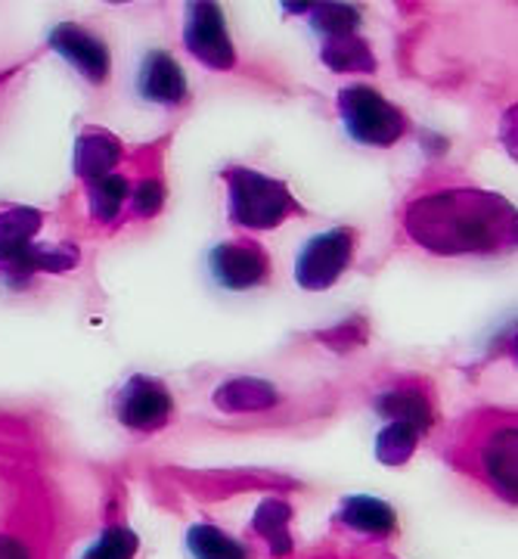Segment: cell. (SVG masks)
<instances>
[{"label": "cell", "instance_id": "obj_1", "mask_svg": "<svg viewBox=\"0 0 518 559\" xmlns=\"http://www.w3.org/2000/svg\"><path fill=\"white\" fill-rule=\"evenodd\" d=\"M403 234L419 249L457 259V255H497L516 249V205L499 193L479 187H444L407 202Z\"/></svg>", "mask_w": 518, "mask_h": 559}, {"label": "cell", "instance_id": "obj_2", "mask_svg": "<svg viewBox=\"0 0 518 559\" xmlns=\"http://www.w3.org/2000/svg\"><path fill=\"white\" fill-rule=\"evenodd\" d=\"M50 510L35 463L0 441V559H47Z\"/></svg>", "mask_w": 518, "mask_h": 559}, {"label": "cell", "instance_id": "obj_3", "mask_svg": "<svg viewBox=\"0 0 518 559\" xmlns=\"http://www.w3.org/2000/svg\"><path fill=\"white\" fill-rule=\"evenodd\" d=\"M44 218L40 209L0 202V280L10 289H22L35 274H65L79 267L75 242L38 240Z\"/></svg>", "mask_w": 518, "mask_h": 559}, {"label": "cell", "instance_id": "obj_4", "mask_svg": "<svg viewBox=\"0 0 518 559\" xmlns=\"http://www.w3.org/2000/svg\"><path fill=\"white\" fill-rule=\"evenodd\" d=\"M227 190V218L242 230H277L282 221L292 215H304L289 183L270 175H261L255 168L233 165L220 171Z\"/></svg>", "mask_w": 518, "mask_h": 559}, {"label": "cell", "instance_id": "obj_5", "mask_svg": "<svg viewBox=\"0 0 518 559\" xmlns=\"http://www.w3.org/2000/svg\"><path fill=\"white\" fill-rule=\"evenodd\" d=\"M466 463L499 498L516 503V414L481 417L466 432Z\"/></svg>", "mask_w": 518, "mask_h": 559}, {"label": "cell", "instance_id": "obj_6", "mask_svg": "<svg viewBox=\"0 0 518 559\" xmlns=\"http://www.w3.org/2000/svg\"><path fill=\"white\" fill-rule=\"evenodd\" d=\"M339 119L348 138L360 146L388 150L407 134V116L391 100H385L376 87L366 84H348L336 97Z\"/></svg>", "mask_w": 518, "mask_h": 559}, {"label": "cell", "instance_id": "obj_7", "mask_svg": "<svg viewBox=\"0 0 518 559\" xmlns=\"http://www.w3.org/2000/svg\"><path fill=\"white\" fill-rule=\"evenodd\" d=\"M358 249V230L354 227H333L301 246L296 259V283L308 293H323L336 286L345 271L354 261Z\"/></svg>", "mask_w": 518, "mask_h": 559}, {"label": "cell", "instance_id": "obj_8", "mask_svg": "<svg viewBox=\"0 0 518 559\" xmlns=\"http://www.w3.org/2000/svg\"><path fill=\"white\" fill-rule=\"evenodd\" d=\"M183 47L196 62L212 72H230L237 66V47L227 32V20L218 3L196 0L183 13Z\"/></svg>", "mask_w": 518, "mask_h": 559}, {"label": "cell", "instance_id": "obj_9", "mask_svg": "<svg viewBox=\"0 0 518 559\" xmlns=\"http://www.w3.org/2000/svg\"><path fill=\"white\" fill-rule=\"evenodd\" d=\"M112 407H116V419L124 429L149 436V432H159L171 423V417H174V395L156 377L134 373V377L121 382Z\"/></svg>", "mask_w": 518, "mask_h": 559}, {"label": "cell", "instance_id": "obj_10", "mask_svg": "<svg viewBox=\"0 0 518 559\" xmlns=\"http://www.w3.org/2000/svg\"><path fill=\"white\" fill-rule=\"evenodd\" d=\"M208 274L220 289L245 293L270 280V255L255 240H227L208 249Z\"/></svg>", "mask_w": 518, "mask_h": 559}, {"label": "cell", "instance_id": "obj_11", "mask_svg": "<svg viewBox=\"0 0 518 559\" xmlns=\"http://www.w3.org/2000/svg\"><path fill=\"white\" fill-rule=\"evenodd\" d=\"M47 44H50V50L69 62L87 84L100 87V84L109 81V72H112V53H109L106 40H103L97 32L84 28L79 22H60V25L50 28Z\"/></svg>", "mask_w": 518, "mask_h": 559}, {"label": "cell", "instance_id": "obj_12", "mask_svg": "<svg viewBox=\"0 0 518 559\" xmlns=\"http://www.w3.org/2000/svg\"><path fill=\"white\" fill-rule=\"evenodd\" d=\"M137 94L153 106H180L190 97L183 69L168 50H149L137 69Z\"/></svg>", "mask_w": 518, "mask_h": 559}, {"label": "cell", "instance_id": "obj_13", "mask_svg": "<svg viewBox=\"0 0 518 559\" xmlns=\"http://www.w3.org/2000/svg\"><path fill=\"white\" fill-rule=\"evenodd\" d=\"M124 159V146H121V140L112 134V131H106V128H97V124H91V128H84L75 140V175L84 183H94V180L109 178V175H116V168Z\"/></svg>", "mask_w": 518, "mask_h": 559}, {"label": "cell", "instance_id": "obj_14", "mask_svg": "<svg viewBox=\"0 0 518 559\" xmlns=\"http://www.w3.org/2000/svg\"><path fill=\"white\" fill-rule=\"evenodd\" d=\"M373 407L388 423H407V426H413L419 436L435 426L432 399H429V392H422L413 382H398V385H388V389L376 392Z\"/></svg>", "mask_w": 518, "mask_h": 559}, {"label": "cell", "instance_id": "obj_15", "mask_svg": "<svg viewBox=\"0 0 518 559\" xmlns=\"http://www.w3.org/2000/svg\"><path fill=\"white\" fill-rule=\"evenodd\" d=\"M336 520L363 538H388L398 532V513L385 500L370 495H351L339 503Z\"/></svg>", "mask_w": 518, "mask_h": 559}, {"label": "cell", "instance_id": "obj_16", "mask_svg": "<svg viewBox=\"0 0 518 559\" xmlns=\"http://www.w3.org/2000/svg\"><path fill=\"white\" fill-rule=\"evenodd\" d=\"M215 407L224 414H258L267 411L279 401V392L274 382L255 380V377H237L218 385V392L212 395Z\"/></svg>", "mask_w": 518, "mask_h": 559}, {"label": "cell", "instance_id": "obj_17", "mask_svg": "<svg viewBox=\"0 0 518 559\" xmlns=\"http://www.w3.org/2000/svg\"><path fill=\"white\" fill-rule=\"evenodd\" d=\"M320 60H323V66L329 72H366V75H373L380 69V60H376L373 47L360 38V35L323 40Z\"/></svg>", "mask_w": 518, "mask_h": 559}, {"label": "cell", "instance_id": "obj_18", "mask_svg": "<svg viewBox=\"0 0 518 559\" xmlns=\"http://www.w3.org/2000/svg\"><path fill=\"white\" fill-rule=\"evenodd\" d=\"M289 522H292V507L286 500L267 498L261 500L255 516H252V532L267 540V547H270L274 557H286L292 550Z\"/></svg>", "mask_w": 518, "mask_h": 559}, {"label": "cell", "instance_id": "obj_19", "mask_svg": "<svg viewBox=\"0 0 518 559\" xmlns=\"http://www.w3.org/2000/svg\"><path fill=\"white\" fill-rule=\"evenodd\" d=\"M186 550L193 559H249V550L233 535L212 522H196L186 532Z\"/></svg>", "mask_w": 518, "mask_h": 559}, {"label": "cell", "instance_id": "obj_20", "mask_svg": "<svg viewBox=\"0 0 518 559\" xmlns=\"http://www.w3.org/2000/svg\"><path fill=\"white\" fill-rule=\"evenodd\" d=\"M128 200H131V183L124 175H109V178L87 183V209L100 224H112L119 218Z\"/></svg>", "mask_w": 518, "mask_h": 559}, {"label": "cell", "instance_id": "obj_21", "mask_svg": "<svg viewBox=\"0 0 518 559\" xmlns=\"http://www.w3.org/2000/svg\"><path fill=\"white\" fill-rule=\"evenodd\" d=\"M308 22L323 40L345 38V35H358L360 10L351 3H314L308 7Z\"/></svg>", "mask_w": 518, "mask_h": 559}, {"label": "cell", "instance_id": "obj_22", "mask_svg": "<svg viewBox=\"0 0 518 559\" xmlns=\"http://www.w3.org/2000/svg\"><path fill=\"white\" fill-rule=\"evenodd\" d=\"M419 439L422 436L407 423H385L376 436V460L382 466H403L417 454Z\"/></svg>", "mask_w": 518, "mask_h": 559}, {"label": "cell", "instance_id": "obj_23", "mask_svg": "<svg viewBox=\"0 0 518 559\" xmlns=\"http://www.w3.org/2000/svg\"><path fill=\"white\" fill-rule=\"evenodd\" d=\"M137 535H134L131 528H124V525H112V528H106L100 538L84 550V557L81 559H134L137 557Z\"/></svg>", "mask_w": 518, "mask_h": 559}, {"label": "cell", "instance_id": "obj_24", "mask_svg": "<svg viewBox=\"0 0 518 559\" xmlns=\"http://www.w3.org/2000/svg\"><path fill=\"white\" fill-rule=\"evenodd\" d=\"M161 205H165V183L159 178H143L131 190V212L137 218H156L161 212Z\"/></svg>", "mask_w": 518, "mask_h": 559}]
</instances>
